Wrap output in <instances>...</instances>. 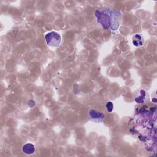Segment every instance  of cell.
I'll return each instance as SVG.
<instances>
[{"instance_id": "cell-1", "label": "cell", "mask_w": 157, "mask_h": 157, "mask_svg": "<svg viewBox=\"0 0 157 157\" xmlns=\"http://www.w3.org/2000/svg\"><path fill=\"white\" fill-rule=\"evenodd\" d=\"M121 13L111 8L96 10L95 16L97 21L106 30L116 31L119 27V19Z\"/></svg>"}, {"instance_id": "cell-2", "label": "cell", "mask_w": 157, "mask_h": 157, "mask_svg": "<svg viewBox=\"0 0 157 157\" xmlns=\"http://www.w3.org/2000/svg\"><path fill=\"white\" fill-rule=\"evenodd\" d=\"M45 38L47 44L50 47H57L60 45L62 41L61 36L55 31H51L47 33Z\"/></svg>"}, {"instance_id": "cell-4", "label": "cell", "mask_w": 157, "mask_h": 157, "mask_svg": "<svg viewBox=\"0 0 157 157\" xmlns=\"http://www.w3.org/2000/svg\"><path fill=\"white\" fill-rule=\"evenodd\" d=\"M22 150L23 152L28 155H31L34 153L35 152V147L34 145L31 143H28L25 144L23 146L22 148Z\"/></svg>"}, {"instance_id": "cell-5", "label": "cell", "mask_w": 157, "mask_h": 157, "mask_svg": "<svg viewBox=\"0 0 157 157\" xmlns=\"http://www.w3.org/2000/svg\"><path fill=\"white\" fill-rule=\"evenodd\" d=\"M133 43L135 46H141L143 45V39L141 35L136 34L133 37Z\"/></svg>"}, {"instance_id": "cell-6", "label": "cell", "mask_w": 157, "mask_h": 157, "mask_svg": "<svg viewBox=\"0 0 157 157\" xmlns=\"http://www.w3.org/2000/svg\"><path fill=\"white\" fill-rule=\"evenodd\" d=\"M141 95L139 97H137L135 99V101L137 103H142L144 102V99L145 96V92L144 90H141Z\"/></svg>"}, {"instance_id": "cell-7", "label": "cell", "mask_w": 157, "mask_h": 157, "mask_svg": "<svg viewBox=\"0 0 157 157\" xmlns=\"http://www.w3.org/2000/svg\"><path fill=\"white\" fill-rule=\"evenodd\" d=\"M106 108H107V110L108 111V112H111L113 111L114 105H113V103L111 101L108 102V103L106 104Z\"/></svg>"}, {"instance_id": "cell-3", "label": "cell", "mask_w": 157, "mask_h": 157, "mask_svg": "<svg viewBox=\"0 0 157 157\" xmlns=\"http://www.w3.org/2000/svg\"><path fill=\"white\" fill-rule=\"evenodd\" d=\"M89 114L92 119L98 120V121H102L104 118V115L102 112H99L95 110L90 111Z\"/></svg>"}]
</instances>
